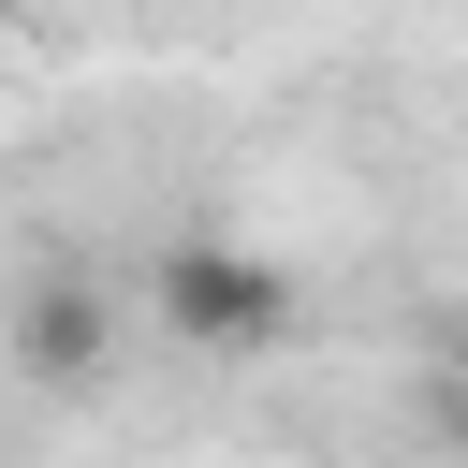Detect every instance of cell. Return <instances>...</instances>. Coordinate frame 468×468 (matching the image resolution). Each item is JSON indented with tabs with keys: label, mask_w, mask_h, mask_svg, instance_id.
<instances>
[{
	"label": "cell",
	"mask_w": 468,
	"mask_h": 468,
	"mask_svg": "<svg viewBox=\"0 0 468 468\" xmlns=\"http://www.w3.org/2000/svg\"><path fill=\"white\" fill-rule=\"evenodd\" d=\"M146 322H161L190 366H249V351L292 336V278H278L263 249H234V234H161V263H146Z\"/></svg>",
	"instance_id": "6da1fadb"
},
{
	"label": "cell",
	"mask_w": 468,
	"mask_h": 468,
	"mask_svg": "<svg viewBox=\"0 0 468 468\" xmlns=\"http://www.w3.org/2000/svg\"><path fill=\"white\" fill-rule=\"evenodd\" d=\"M0 351H15L44 395H73V380H102V366H117V292H102V278H73V263H44V278L15 292V322H0Z\"/></svg>",
	"instance_id": "7a4b0ae2"
},
{
	"label": "cell",
	"mask_w": 468,
	"mask_h": 468,
	"mask_svg": "<svg viewBox=\"0 0 468 468\" xmlns=\"http://www.w3.org/2000/svg\"><path fill=\"white\" fill-rule=\"evenodd\" d=\"M0 73H15V0H0Z\"/></svg>",
	"instance_id": "3957f363"
}]
</instances>
